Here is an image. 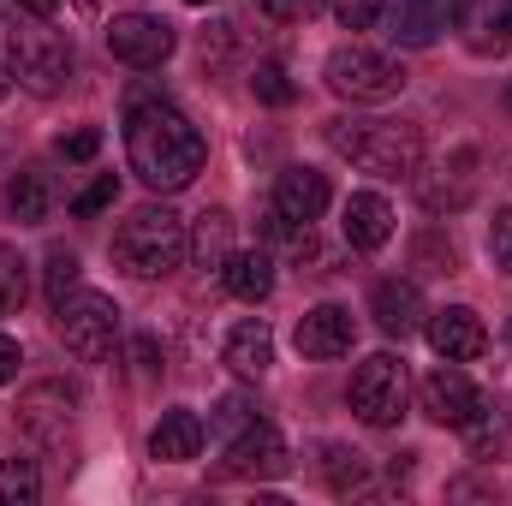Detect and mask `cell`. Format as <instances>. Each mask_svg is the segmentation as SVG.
Segmentation results:
<instances>
[{"mask_svg":"<svg viewBox=\"0 0 512 506\" xmlns=\"http://www.w3.org/2000/svg\"><path fill=\"white\" fill-rule=\"evenodd\" d=\"M126 161L149 191L167 197V191H185L203 173L209 143L167 96H149V102L126 108Z\"/></svg>","mask_w":512,"mask_h":506,"instance_id":"obj_1","label":"cell"},{"mask_svg":"<svg viewBox=\"0 0 512 506\" xmlns=\"http://www.w3.org/2000/svg\"><path fill=\"white\" fill-rule=\"evenodd\" d=\"M328 143L334 155L382 179H405L423 167V126L411 120H328Z\"/></svg>","mask_w":512,"mask_h":506,"instance_id":"obj_2","label":"cell"},{"mask_svg":"<svg viewBox=\"0 0 512 506\" xmlns=\"http://www.w3.org/2000/svg\"><path fill=\"white\" fill-rule=\"evenodd\" d=\"M191 256V233H185V221L167 209V203H149V209H137L120 221V233H114V262L137 274V280H161V274H173L179 262Z\"/></svg>","mask_w":512,"mask_h":506,"instance_id":"obj_3","label":"cell"},{"mask_svg":"<svg viewBox=\"0 0 512 506\" xmlns=\"http://www.w3.org/2000/svg\"><path fill=\"white\" fill-rule=\"evenodd\" d=\"M6 66L30 96H60L66 78H72V42L60 30H42V24L12 30L6 36Z\"/></svg>","mask_w":512,"mask_h":506,"instance_id":"obj_4","label":"cell"},{"mask_svg":"<svg viewBox=\"0 0 512 506\" xmlns=\"http://www.w3.org/2000/svg\"><path fill=\"white\" fill-rule=\"evenodd\" d=\"M54 334L72 358L84 364H102L114 346H120V304L102 298V292H72L60 310H54Z\"/></svg>","mask_w":512,"mask_h":506,"instance_id":"obj_5","label":"cell"},{"mask_svg":"<svg viewBox=\"0 0 512 506\" xmlns=\"http://www.w3.org/2000/svg\"><path fill=\"white\" fill-rule=\"evenodd\" d=\"M322 78H328V90L346 96V102H393V96L405 90V66L387 60V54H376V48H358V42L334 48L328 66H322Z\"/></svg>","mask_w":512,"mask_h":506,"instance_id":"obj_6","label":"cell"},{"mask_svg":"<svg viewBox=\"0 0 512 506\" xmlns=\"http://www.w3.org/2000/svg\"><path fill=\"white\" fill-rule=\"evenodd\" d=\"M405 393H411V376H405V364L393 358V352H376V358H364L358 370H352V411L370 423V429H393L399 417H405Z\"/></svg>","mask_w":512,"mask_h":506,"instance_id":"obj_7","label":"cell"},{"mask_svg":"<svg viewBox=\"0 0 512 506\" xmlns=\"http://www.w3.org/2000/svg\"><path fill=\"white\" fill-rule=\"evenodd\" d=\"M221 471L227 477H286L292 471V453H286V435L274 429V423H245L233 441H227V459H221Z\"/></svg>","mask_w":512,"mask_h":506,"instance_id":"obj_8","label":"cell"},{"mask_svg":"<svg viewBox=\"0 0 512 506\" xmlns=\"http://www.w3.org/2000/svg\"><path fill=\"white\" fill-rule=\"evenodd\" d=\"M417 197H423L429 215L465 209V203L477 197V149H453V155H441L429 173H417Z\"/></svg>","mask_w":512,"mask_h":506,"instance_id":"obj_9","label":"cell"},{"mask_svg":"<svg viewBox=\"0 0 512 506\" xmlns=\"http://www.w3.org/2000/svg\"><path fill=\"white\" fill-rule=\"evenodd\" d=\"M72 411H78V393L72 387H60V381H36L24 399H18V435H30V441H42V447H54V441H66V429H72Z\"/></svg>","mask_w":512,"mask_h":506,"instance_id":"obj_10","label":"cell"},{"mask_svg":"<svg viewBox=\"0 0 512 506\" xmlns=\"http://www.w3.org/2000/svg\"><path fill=\"white\" fill-rule=\"evenodd\" d=\"M108 54L126 66H161L173 54V24L155 12H120L108 24Z\"/></svg>","mask_w":512,"mask_h":506,"instance_id":"obj_11","label":"cell"},{"mask_svg":"<svg viewBox=\"0 0 512 506\" xmlns=\"http://www.w3.org/2000/svg\"><path fill=\"white\" fill-rule=\"evenodd\" d=\"M477 405H483V387L465 376L459 364H441V370L423 376V417H429V423L459 429V423L477 417Z\"/></svg>","mask_w":512,"mask_h":506,"instance_id":"obj_12","label":"cell"},{"mask_svg":"<svg viewBox=\"0 0 512 506\" xmlns=\"http://www.w3.org/2000/svg\"><path fill=\"white\" fill-rule=\"evenodd\" d=\"M429 346L447 364H471V358L489 352V328L471 304H447V310H429Z\"/></svg>","mask_w":512,"mask_h":506,"instance_id":"obj_13","label":"cell"},{"mask_svg":"<svg viewBox=\"0 0 512 506\" xmlns=\"http://www.w3.org/2000/svg\"><path fill=\"white\" fill-rule=\"evenodd\" d=\"M292 340H298L304 358L328 364V358H346V352H352L358 328H352V310H340V304H316V310L298 316V334H292Z\"/></svg>","mask_w":512,"mask_h":506,"instance_id":"obj_14","label":"cell"},{"mask_svg":"<svg viewBox=\"0 0 512 506\" xmlns=\"http://www.w3.org/2000/svg\"><path fill=\"white\" fill-rule=\"evenodd\" d=\"M328 173H316V167H286L280 179H274V209L292 221V227H310V221H322V209H328Z\"/></svg>","mask_w":512,"mask_h":506,"instance_id":"obj_15","label":"cell"},{"mask_svg":"<svg viewBox=\"0 0 512 506\" xmlns=\"http://www.w3.org/2000/svg\"><path fill=\"white\" fill-rule=\"evenodd\" d=\"M370 316H376V328L382 334H417L423 328V292H417V280H376V292H370Z\"/></svg>","mask_w":512,"mask_h":506,"instance_id":"obj_16","label":"cell"},{"mask_svg":"<svg viewBox=\"0 0 512 506\" xmlns=\"http://www.w3.org/2000/svg\"><path fill=\"white\" fill-rule=\"evenodd\" d=\"M340 227H346V245L352 251H382L387 239H393V209H387V197H376V191H352Z\"/></svg>","mask_w":512,"mask_h":506,"instance_id":"obj_17","label":"cell"},{"mask_svg":"<svg viewBox=\"0 0 512 506\" xmlns=\"http://www.w3.org/2000/svg\"><path fill=\"white\" fill-rule=\"evenodd\" d=\"M459 0H393V36L405 48H429L447 24H453Z\"/></svg>","mask_w":512,"mask_h":506,"instance_id":"obj_18","label":"cell"},{"mask_svg":"<svg viewBox=\"0 0 512 506\" xmlns=\"http://www.w3.org/2000/svg\"><path fill=\"white\" fill-rule=\"evenodd\" d=\"M0 203H6V215H12L18 227H42V221H48V209H54V185H48V173H42V167H18V173L6 179Z\"/></svg>","mask_w":512,"mask_h":506,"instance_id":"obj_19","label":"cell"},{"mask_svg":"<svg viewBox=\"0 0 512 506\" xmlns=\"http://www.w3.org/2000/svg\"><path fill=\"white\" fill-rule=\"evenodd\" d=\"M149 453L155 459H167V465H185V459H197L203 453V417L197 411H161V423H155V435H149Z\"/></svg>","mask_w":512,"mask_h":506,"instance_id":"obj_20","label":"cell"},{"mask_svg":"<svg viewBox=\"0 0 512 506\" xmlns=\"http://www.w3.org/2000/svg\"><path fill=\"white\" fill-rule=\"evenodd\" d=\"M227 370L233 376H245V381H256V376H268V364H274V334H268V322H239L233 334H227Z\"/></svg>","mask_w":512,"mask_h":506,"instance_id":"obj_21","label":"cell"},{"mask_svg":"<svg viewBox=\"0 0 512 506\" xmlns=\"http://www.w3.org/2000/svg\"><path fill=\"white\" fill-rule=\"evenodd\" d=\"M221 280H227V292L233 298H245V304H262L268 292H274V262L262 251H233L221 262Z\"/></svg>","mask_w":512,"mask_h":506,"instance_id":"obj_22","label":"cell"},{"mask_svg":"<svg viewBox=\"0 0 512 506\" xmlns=\"http://www.w3.org/2000/svg\"><path fill=\"white\" fill-rule=\"evenodd\" d=\"M459 435H465L471 459H495L501 447H512V423H507V411H501L495 399H483V405H477V417H471V423H459Z\"/></svg>","mask_w":512,"mask_h":506,"instance_id":"obj_23","label":"cell"},{"mask_svg":"<svg viewBox=\"0 0 512 506\" xmlns=\"http://www.w3.org/2000/svg\"><path fill=\"white\" fill-rule=\"evenodd\" d=\"M191 256H197V268H221V262L233 256V215H227V209H203V215H197Z\"/></svg>","mask_w":512,"mask_h":506,"instance_id":"obj_24","label":"cell"},{"mask_svg":"<svg viewBox=\"0 0 512 506\" xmlns=\"http://www.w3.org/2000/svg\"><path fill=\"white\" fill-rule=\"evenodd\" d=\"M30 298V268L12 245H0V316H18Z\"/></svg>","mask_w":512,"mask_h":506,"instance_id":"obj_25","label":"cell"},{"mask_svg":"<svg viewBox=\"0 0 512 506\" xmlns=\"http://www.w3.org/2000/svg\"><path fill=\"white\" fill-rule=\"evenodd\" d=\"M42 495V477L30 459H0V501L6 506H30Z\"/></svg>","mask_w":512,"mask_h":506,"instance_id":"obj_26","label":"cell"},{"mask_svg":"<svg viewBox=\"0 0 512 506\" xmlns=\"http://www.w3.org/2000/svg\"><path fill=\"white\" fill-rule=\"evenodd\" d=\"M42 280H48V304L60 310V304L72 298V286H78V256L66 251V245H54V251H48V268H42Z\"/></svg>","mask_w":512,"mask_h":506,"instance_id":"obj_27","label":"cell"},{"mask_svg":"<svg viewBox=\"0 0 512 506\" xmlns=\"http://www.w3.org/2000/svg\"><path fill=\"white\" fill-rule=\"evenodd\" d=\"M251 90H256V102H268V108H286V102L298 96V90H292V78H286V66H274V60H262V66H256Z\"/></svg>","mask_w":512,"mask_h":506,"instance_id":"obj_28","label":"cell"},{"mask_svg":"<svg viewBox=\"0 0 512 506\" xmlns=\"http://www.w3.org/2000/svg\"><path fill=\"white\" fill-rule=\"evenodd\" d=\"M358 483H364V453H352V447H328V489L346 495V489H358Z\"/></svg>","mask_w":512,"mask_h":506,"instance_id":"obj_29","label":"cell"},{"mask_svg":"<svg viewBox=\"0 0 512 506\" xmlns=\"http://www.w3.org/2000/svg\"><path fill=\"white\" fill-rule=\"evenodd\" d=\"M108 203H114V173H102L96 185H84V191L72 197V215H78V221H90V215H102Z\"/></svg>","mask_w":512,"mask_h":506,"instance_id":"obj_30","label":"cell"},{"mask_svg":"<svg viewBox=\"0 0 512 506\" xmlns=\"http://www.w3.org/2000/svg\"><path fill=\"white\" fill-rule=\"evenodd\" d=\"M387 0H334V18L346 24V30H370L376 18H382Z\"/></svg>","mask_w":512,"mask_h":506,"instance_id":"obj_31","label":"cell"},{"mask_svg":"<svg viewBox=\"0 0 512 506\" xmlns=\"http://www.w3.org/2000/svg\"><path fill=\"white\" fill-rule=\"evenodd\" d=\"M274 24H304V18H316L322 12V0H256Z\"/></svg>","mask_w":512,"mask_h":506,"instance_id":"obj_32","label":"cell"},{"mask_svg":"<svg viewBox=\"0 0 512 506\" xmlns=\"http://www.w3.org/2000/svg\"><path fill=\"white\" fill-rule=\"evenodd\" d=\"M54 149H60L66 161H90V155L102 149V131H96V126H84V131H66V137H60Z\"/></svg>","mask_w":512,"mask_h":506,"instance_id":"obj_33","label":"cell"},{"mask_svg":"<svg viewBox=\"0 0 512 506\" xmlns=\"http://www.w3.org/2000/svg\"><path fill=\"white\" fill-rule=\"evenodd\" d=\"M489 256H495V268L512 274V209H501L495 227H489Z\"/></svg>","mask_w":512,"mask_h":506,"instance_id":"obj_34","label":"cell"},{"mask_svg":"<svg viewBox=\"0 0 512 506\" xmlns=\"http://www.w3.org/2000/svg\"><path fill=\"white\" fill-rule=\"evenodd\" d=\"M245 423H256L251 399H239V393H233V399H221V405H215V429H245Z\"/></svg>","mask_w":512,"mask_h":506,"instance_id":"obj_35","label":"cell"},{"mask_svg":"<svg viewBox=\"0 0 512 506\" xmlns=\"http://www.w3.org/2000/svg\"><path fill=\"white\" fill-rule=\"evenodd\" d=\"M18 364H24V358H18V340H12V334H0V387L18 376Z\"/></svg>","mask_w":512,"mask_h":506,"instance_id":"obj_36","label":"cell"},{"mask_svg":"<svg viewBox=\"0 0 512 506\" xmlns=\"http://www.w3.org/2000/svg\"><path fill=\"white\" fill-rule=\"evenodd\" d=\"M131 358H137V376H155V346H149V340H137Z\"/></svg>","mask_w":512,"mask_h":506,"instance_id":"obj_37","label":"cell"},{"mask_svg":"<svg viewBox=\"0 0 512 506\" xmlns=\"http://www.w3.org/2000/svg\"><path fill=\"white\" fill-rule=\"evenodd\" d=\"M18 6H24V12H36V18H48V12H54L60 0H18Z\"/></svg>","mask_w":512,"mask_h":506,"instance_id":"obj_38","label":"cell"},{"mask_svg":"<svg viewBox=\"0 0 512 506\" xmlns=\"http://www.w3.org/2000/svg\"><path fill=\"white\" fill-rule=\"evenodd\" d=\"M6 96H12V66L0 60V102H6Z\"/></svg>","mask_w":512,"mask_h":506,"instance_id":"obj_39","label":"cell"},{"mask_svg":"<svg viewBox=\"0 0 512 506\" xmlns=\"http://www.w3.org/2000/svg\"><path fill=\"white\" fill-rule=\"evenodd\" d=\"M501 30L512 36V0H501Z\"/></svg>","mask_w":512,"mask_h":506,"instance_id":"obj_40","label":"cell"},{"mask_svg":"<svg viewBox=\"0 0 512 506\" xmlns=\"http://www.w3.org/2000/svg\"><path fill=\"white\" fill-rule=\"evenodd\" d=\"M507 346H512V322H507Z\"/></svg>","mask_w":512,"mask_h":506,"instance_id":"obj_41","label":"cell"},{"mask_svg":"<svg viewBox=\"0 0 512 506\" xmlns=\"http://www.w3.org/2000/svg\"><path fill=\"white\" fill-rule=\"evenodd\" d=\"M191 6H209V0H191Z\"/></svg>","mask_w":512,"mask_h":506,"instance_id":"obj_42","label":"cell"}]
</instances>
